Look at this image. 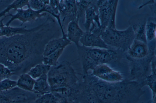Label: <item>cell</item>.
Instances as JSON below:
<instances>
[{
	"label": "cell",
	"instance_id": "obj_1",
	"mask_svg": "<svg viewBox=\"0 0 156 103\" xmlns=\"http://www.w3.org/2000/svg\"><path fill=\"white\" fill-rule=\"evenodd\" d=\"M60 35L55 21L48 16L44 21L28 32L0 38V63L12 75L27 73L36 64L42 63L44 47L48 42Z\"/></svg>",
	"mask_w": 156,
	"mask_h": 103
},
{
	"label": "cell",
	"instance_id": "obj_2",
	"mask_svg": "<svg viewBox=\"0 0 156 103\" xmlns=\"http://www.w3.org/2000/svg\"><path fill=\"white\" fill-rule=\"evenodd\" d=\"M139 82L125 79L119 82L102 81L91 73L83 74L75 103H141L145 93Z\"/></svg>",
	"mask_w": 156,
	"mask_h": 103
},
{
	"label": "cell",
	"instance_id": "obj_3",
	"mask_svg": "<svg viewBox=\"0 0 156 103\" xmlns=\"http://www.w3.org/2000/svg\"><path fill=\"white\" fill-rule=\"evenodd\" d=\"M47 75L51 92L53 93L76 90L80 82L71 64L66 60L51 67Z\"/></svg>",
	"mask_w": 156,
	"mask_h": 103
},
{
	"label": "cell",
	"instance_id": "obj_4",
	"mask_svg": "<svg viewBox=\"0 0 156 103\" xmlns=\"http://www.w3.org/2000/svg\"><path fill=\"white\" fill-rule=\"evenodd\" d=\"M101 37L108 46L115 47L123 52L127 51L135 38L130 26L123 30L107 27Z\"/></svg>",
	"mask_w": 156,
	"mask_h": 103
},
{
	"label": "cell",
	"instance_id": "obj_5",
	"mask_svg": "<svg viewBox=\"0 0 156 103\" xmlns=\"http://www.w3.org/2000/svg\"><path fill=\"white\" fill-rule=\"evenodd\" d=\"M78 57L82 65L83 74L89 73L99 64V60L104 49L86 47L80 45L76 46Z\"/></svg>",
	"mask_w": 156,
	"mask_h": 103
},
{
	"label": "cell",
	"instance_id": "obj_6",
	"mask_svg": "<svg viewBox=\"0 0 156 103\" xmlns=\"http://www.w3.org/2000/svg\"><path fill=\"white\" fill-rule=\"evenodd\" d=\"M118 1H97L96 6L101 26L115 28V19Z\"/></svg>",
	"mask_w": 156,
	"mask_h": 103
},
{
	"label": "cell",
	"instance_id": "obj_7",
	"mask_svg": "<svg viewBox=\"0 0 156 103\" xmlns=\"http://www.w3.org/2000/svg\"><path fill=\"white\" fill-rule=\"evenodd\" d=\"M16 11V13L14 14L9 13L5 15L6 17H10V18L5 26H9L12 21L17 19L21 22L20 26L22 27L25 23L36 21L42 17L47 16L48 14L45 8L40 10H35L28 7L26 9H18Z\"/></svg>",
	"mask_w": 156,
	"mask_h": 103
},
{
	"label": "cell",
	"instance_id": "obj_8",
	"mask_svg": "<svg viewBox=\"0 0 156 103\" xmlns=\"http://www.w3.org/2000/svg\"><path fill=\"white\" fill-rule=\"evenodd\" d=\"M92 71L91 73L93 75L99 79L108 83H117L125 79L121 72L106 64H99Z\"/></svg>",
	"mask_w": 156,
	"mask_h": 103
},
{
	"label": "cell",
	"instance_id": "obj_9",
	"mask_svg": "<svg viewBox=\"0 0 156 103\" xmlns=\"http://www.w3.org/2000/svg\"><path fill=\"white\" fill-rule=\"evenodd\" d=\"M103 31L100 27L92 30L84 31L80 42L82 46L88 47L104 49H109L101 37Z\"/></svg>",
	"mask_w": 156,
	"mask_h": 103
},
{
	"label": "cell",
	"instance_id": "obj_10",
	"mask_svg": "<svg viewBox=\"0 0 156 103\" xmlns=\"http://www.w3.org/2000/svg\"><path fill=\"white\" fill-rule=\"evenodd\" d=\"M58 9L63 29L70 22L77 19L76 0H60Z\"/></svg>",
	"mask_w": 156,
	"mask_h": 103
},
{
	"label": "cell",
	"instance_id": "obj_11",
	"mask_svg": "<svg viewBox=\"0 0 156 103\" xmlns=\"http://www.w3.org/2000/svg\"><path fill=\"white\" fill-rule=\"evenodd\" d=\"M147 20L146 15L139 14L134 16L129 21L135 39L146 43L147 42L146 36V26Z\"/></svg>",
	"mask_w": 156,
	"mask_h": 103
},
{
	"label": "cell",
	"instance_id": "obj_12",
	"mask_svg": "<svg viewBox=\"0 0 156 103\" xmlns=\"http://www.w3.org/2000/svg\"><path fill=\"white\" fill-rule=\"evenodd\" d=\"M126 52L131 59L138 60L147 57L150 51L147 43L135 39Z\"/></svg>",
	"mask_w": 156,
	"mask_h": 103
},
{
	"label": "cell",
	"instance_id": "obj_13",
	"mask_svg": "<svg viewBox=\"0 0 156 103\" xmlns=\"http://www.w3.org/2000/svg\"><path fill=\"white\" fill-rule=\"evenodd\" d=\"M96 1L88 7L85 13V20L83 25L86 31L92 30L96 27H101L97 8L96 6Z\"/></svg>",
	"mask_w": 156,
	"mask_h": 103
},
{
	"label": "cell",
	"instance_id": "obj_14",
	"mask_svg": "<svg viewBox=\"0 0 156 103\" xmlns=\"http://www.w3.org/2000/svg\"><path fill=\"white\" fill-rule=\"evenodd\" d=\"M79 21L76 19L70 22L67 25L66 33L67 39L75 43L76 46L79 45V42L84 32L79 25Z\"/></svg>",
	"mask_w": 156,
	"mask_h": 103
},
{
	"label": "cell",
	"instance_id": "obj_15",
	"mask_svg": "<svg viewBox=\"0 0 156 103\" xmlns=\"http://www.w3.org/2000/svg\"><path fill=\"white\" fill-rule=\"evenodd\" d=\"M72 43L67 38H64L62 36L52 39L45 45L43 52V57L47 56L59 49L65 48Z\"/></svg>",
	"mask_w": 156,
	"mask_h": 103
},
{
	"label": "cell",
	"instance_id": "obj_16",
	"mask_svg": "<svg viewBox=\"0 0 156 103\" xmlns=\"http://www.w3.org/2000/svg\"><path fill=\"white\" fill-rule=\"evenodd\" d=\"M6 18L5 16L0 20V28L2 37H10L15 35L22 34L30 31L32 28H27L26 26L13 27L7 26L4 24L3 21Z\"/></svg>",
	"mask_w": 156,
	"mask_h": 103
},
{
	"label": "cell",
	"instance_id": "obj_17",
	"mask_svg": "<svg viewBox=\"0 0 156 103\" xmlns=\"http://www.w3.org/2000/svg\"><path fill=\"white\" fill-rule=\"evenodd\" d=\"M33 92L41 96L51 92L47 74H44L35 79Z\"/></svg>",
	"mask_w": 156,
	"mask_h": 103
},
{
	"label": "cell",
	"instance_id": "obj_18",
	"mask_svg": "<svg viewBox=\"0 0 156 103\" xmlns=\"http://www.w3.org/2000/svg\"><path fill=\"white\" fill-rule=\"evenodd\" d=\"M35 80L27 73L19 75L16 81V86L25 91L33 92Z\"/></svg>",
	"mask_w": 156,
	"mask_h": 103
},
{
	"label": "cell",
	"instance_id": "obj_19",
	"mask_svg": "<svg viewBox=\"0 0 156 103\" xmlns=\"http://www.w3.org/2000/svg\"><path fill=\"white\" fill-rule=\"evenodd\" d=\"M156 68H153L151 69V74L142 83L144 86H147L151 90L152 103H156Z\"/></svg>",
	"mask_w": 156,
	"mask_h": 103
},
{
	"label": "cell",
	"instance_id": "obj_20",
	"mask_svg": "<svg viewBox=\"0 0 156 103\" xmlns=\"http://www.w3.org/2000/svg\"><path fill=\"white\" fill-rule=\"evenodd\" d=\"M51 67L43 63L38 64L31 68L27 73L35 80L44 74H47Z\"/></svg>",
	"mask_w": 156,
	"mask_h": 103
},
{
	"label": "cell",
	"instance_id": "obj_21",
	"mask_svg": "<svg viewBox=\"0 0 156 103\" xmlns=\"http://www.w3.org/2000/svg\"><path fill=\"white\" fill-rule=\"evenodd\" d=\"M29 0H13L6 8L0 12V18L4 17L12 10L16 11L18 9H22L26 6L28 7Z\"/></svg>",
	"mask_w": 156,
	"mask_h": 103
},
{
	"label": "cell",
	"instance_id": "obj_22",
	"mask_svg": "<svg viewBox=\"0 0 156 103\" xmlns=\"http://www.w3.org/2000/svg\"><path fill=\"white\" fill-rule=\"evenodd\" d=\"M64 49V48L59 49L48 55L43 57L42 63L51 67L55 65L58 62V60Z\"/></svg>",
	"mask_w": 156,
	"mask_h": 103
},
{
	"label": "cell",
	"instance_id": "obj_23",
	"mask_svg": "<svg viewBox=\"0 0 156 103\" xmlns=\"http://www.w3.org/2000/svg\"><path fill=\"white\" fill-rule=\"evenodd\" d=\"M94 1L76 0L77 7V19L79 20L84 16L86 9L92 5Z\"/></svg>",
	"mask_w": 156,
	"mask_h": 103
},
{
	"label": "cell",
	"instance_id": "obj_24",
	"mask_svg": "<svg viewBox=\"0 0 156 103\" xmlns=\"http://www.w3.org/2000/svg\"><path fill=\"white\" fill-rule=\"evenodd\" d=\"M156 29L155 22L148 19L146 26V36L147 41H150L155 39Z\"/></svg>",
	"mask_w": 156,
	"mask_h": 103
},
{
	"label": "cell",
	"instance_id": "obj_25",
	"mask_svg": "<svg viewBox=\"0 0 156 103\" xmlns=\"http://www.w3.org/2000/svg\"><path fill=\"white\" fill-rule=\"evenodd\" d=\"M49 0H29V6L30 8L35 10H40L45 9L49 4Z\"/></svg>",
	"mask_w": 156,
	"mask_h": 103
},
{
	"label": "cell",
	"instance_id": "obj_26",
	"mask_svg": "<svg viewBox=\"0 0 156 103\" xmlns=\"http://www.w3.org/2000/svg\"><path fill=\"white\" fill-rule=\"evenodd\" d=\"M17 81L9 78L0 81V92L7 91L16 87Z\"/></svg>",
	"mask_w": 156,
	"mask_h": 103
},
{
	"label": "cell",
	"instance_id": "obj_27",
	"mask_svg": "<svg viewBox=\"0 0 156 103\" xmlns=\"http://www.w3.org/2000/svg\"><path fill=\"white\" fill-rule=\"evenodd\" d=\"M12 75L10 70L4 65L0 63V78L1 80L9 78Z\"/></svg>",
	"mask_w": 156,
	"mask_h": 103
},
{
	"label": "cell",
	"instance_id": "obj_28",
	"mask_svg": "<svg viewBox=\"0 0 156 103\" xmlns=\"http://www.w3.org/2000/svg\"><path fill=\"white\" fill-rule=\"evenodd\" d=\"M60 100L51 92L46 94V98L43 103H59Z\"/></svg>",
	"mask_w": 156,
	"mask_h": 103
},
{
	"label": "cell",
	"instance_id": "obj_29",
	"mask_svg": "<svg viewBox=\"0 0 156 103\" xmlns=\"http://www.w3.org/2000/svg\"><path fill=\"white\" fill-rule=\"evenodd\" d=\"M13 0H0V12L6 8Z\"/></svg>",
	"mask_w": 156,
	"mask_h": 103
},
{
	"label": "cell",
	"instance_id": "obj_30",
	"mask_svg": "<svg viewBox=\"0 0 156 103\" xmlns=\"http://www.w3.org/2000/svg\"><path fill=\"white\" fill-rule=\"evenodd\" d=\"M59 103H75L74 100L71 98H63L60 99Z\"/></svg>",
	"mask_w": 156,
	"mask_h": 103
},
{
	"label": "cell",
	"instance_id": "obj_31",
	"mask_svg": "<svg viewBox=\"0 0 156 103\" xmlns=\"http://www.w3.org/2000/svg\"><path fill=\"white\" fill-rule=\"evenodd\" d=\"M1 37H2V34H1V28H0V38H1Z\"/></svg>",
	"mask_w": 156,
	"mask_h": 103
},
{
	"label": "cell",
	"instance_id": "obj_32",
	"mask_svg": "<svg viewBox=\"0 0 156 103\" xmlns=\"http://www.w3.org/2000/svg\"><path fill=\"white\" fill-rule=\"evenodd\" d=\"M1 80H1V79L0 78V81H1Z\"/></svg>",
	"mask_w": 156,
	"mask_h": 103
}]
</instances>
